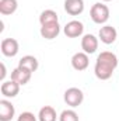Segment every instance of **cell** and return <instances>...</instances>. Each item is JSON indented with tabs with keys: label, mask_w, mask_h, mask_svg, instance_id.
Instances as JSON below:
<instances>
[{
	"label": "cell",
	"mask_w": 119,
	"mask_h": 121,
	"mask_svg": "<svg viewBox=\"0 0 119 121\" xmlns=\"http://www.w3.org/2000/svg\"><path fill=\"white\" fill-rule=\"evenodd\" d=\"M116 68H118V56L111 51H104L97 56L94 73L99 80H108L114 75Z\"/></svg>",
	"instance_id": "6da1fadb"
},
{
	"label": "cell",
	"mask_w": 119,
	"mask_h": 121,
	"mask_svg": "<svg viewBox=\"0 0 119 121\" xmlns=\"http://www.w3.org/2000/svg\"><path fill=\"white\" fill-rule=\"evenodd\" d=\"M90 17L95 24H105L109 20V7L104 3H95L90 10Z\"/></svg>",
	"instance_id": "7a4b0ae2"
},
{
	"label": "cell",
	"mask_w": 119,
	"mask_h": 121,
	"mask_svg": "<svg viewBox=\"0 0 119 121\" xmlns=\"http://www.w3.org/2000/svg\"><path fill=\"white\" fill-rule=\"evenodd\" d=\"M64 103L70 107H79L83 101H84V93L81 89L79 87H69L67 90L64 91Z\"/></svg>",
	"instance_id": "3957f363"
},
{
	"label": "cell",
	"mask_w": 119,
	"mask_h": 121,
	"mask_svg": "<svg viewBox=\"0 0 119 121\" xmlns=\"http://www.w3.org/2000/svg\"><path fill=\"white\" fill-rule=\"evenodd\" d=\"M0 49H1V54L4 56H8V58H13L18 54V49H20V45H18V41L14 39V38H4L1 41V45H0Z\"/></svg>",
	"instance_id": "277c9868"
},
{
	"label": "cell",
	"mask_w": 119,
	"mask_h": 121,
	"mask_svg": "<svg viewBox=\"0 0 119 121\" xmlns=\"http://www.w3.org/2000/svg\"><path fill=\"white\" fill-rule=\"evenodd\" d=\"M63 32L66 37L69 38H77V37H81L83 32H84V26L81 21L79 20H71L69 21L64 27H63Z\"/></svg>",
	"instance_id": "5b68a950"
},
{
	"label": "cell",
	"mask_w": 119,
	"mask_h": 121,
	"mask_svg": "<svg viewBox=\"0 0 119 121\" xmlns=\"http://www.w3.org/2000/svg\"><path fill=\"white\" fill-rule=\"evenodd\" d=\"M98 38L101 39V42L109 45V44H114L118 38V31L115 27L112 26H104L99 28V32H98Z\"/></svg>",
	"instance_id": "8992f818"
},
{
	"label": "cell",
	"mask_w": 119,
	"mask_h": 121,
	"mask_svg": "<svg viewBox=\"0 0 119 121\" xmlns=\"http://www.w3.org/2000/svg\"><path fill=\"white\" fill-rule=\"evenodd\" d=\"M81 49H83V52H86L88 55L97 52V49H98V38L95 35H92V34L83 35V38H81Z\"/></svg>",
	"instance_id": "52a82bcc"
},
{
	"label": "cell",
	"mask_w": 119,
	"mask_h": 121,
	"mask_svg": "<svg viewBox=\"0 0 119 121\" xmlns=\"http://www.w3.org/2000/svg\"><path fill=\"white\" fill-rule=\"evenodd\" d=\"M20 85L17 83V82H14L13 79H10V80H6V82H1V86H0V91H1V94L4 96V97H7V99H13V97H16L18 93H20Z\"/></svg>",
	"instance_id": "ba28073f"
},
{
	"label": "cell",
	"mask_w": 119,
	"mask_h": 121,
	"mask_svg": "<svg viewBox=\"0 0 119 121\" xmlns=\"http://www.w3.org/2000/svg\"><path fill=\"white\" fill-rule=\"evenodd\" d=\"M90 65V58L88 54L86 52H76L73 56H71V66L73 69L81 72V70H86Z\"/></svg>",
	"instance_id": "9c48e42d"
},
{
	"label": "cell",
	"mask_w": 119,
	"mask_h": 121,
	"mask_svg": "<svg viewBox=\"0 0 119 121\" xmlns=\"http://www.w3.org/2000/svg\"><path fill=\"white\" fill-rule=\"evenodd\" d=\"M16 114V108L7 99L0 100V121H11Z\"/></svg>",
	"instance_id": "30bf717a"
},
{
	"label": "cell",
	"mask_w": 119,
	"mask_h": 121,
	"mask_svg": "<svg viewBox=\"0 0 119 121\" xmlns=\"http://www.w3.org/2000/svg\"><path fill=\"white\" fill-rule=\"evenodd\" d=\"M31 76H32V73H31L30 70H27V69H24V68H21V66H17V68L11 72V79H13L14 82H17L20 86L27 85V83L30 82Z\"/></svg>",
	"instance_id": "8fae6325"
},
{
	"label": "cell",
	"mask_w": 119,
	"mask_h": 121,
	"mask_svg": "<svg viewBox=\"0 0 119 121\" xmlns=\"http://www.w3.org/2000/svg\"><path fill=\"white\" fill-rule=\"evenodd\" d=\"M39 32H41L42 38H45V39H53V38H56L60 34V26H59V23L44 24V26H41Z\"/></svg>",
	"instance_id": "7c38bea8"
},
{
	"label": "cell",
	"mask_w": 119,
	"mask_h": 121,
	"mask_svg": "<svg viewBox=\"0 0 119 121\" xmlns=\"http://www.w3.org/2000/svg\"><path fill=\"white\" fill-rule=\"evenodd\" d=\"M64 10L70 16H79L84 11V0H64Z\"/></svg>",
	"instance_id": "4fadbf2b"
},
{
	"label": "cell",
	"mask_w": 119,
	"mask_h": 121,
	"mask_svg": "<svg viewBox=\"0 0 119 121\" xmlns=\"http://www.w3.org/2000/svg\"><path fill=\"white\" fill-rule=\"evenodd\" d=\"M18 66H21V68L30 70L31 73H34V72L38 69L39 63H38V59H36L34 55H25V56H23L21 59L18 60Z\"/></svg>",
	"instance_id": "5bb4252c"
},
{
	"label": "cell",
	"mask_w": 119,
	"mask_h": 121,
	"mask_svg": "<svg viewBox=\"0 0 119 121\" xmlns=\"http://www.w3.org/2000/svg\"><path fill=\"white\" fill-rule=\"evenodd\" d=\"M38 120L39 121H56L58 120V114L56 110L51 106H44L39 113H38Z\"/></svg>",
	"instance_id": "9a60e30c"
},
{
	"label": "cell",
	"mask_w": 119,
	"mask_h": 121,
	"mask_svg": "<svg viewBox=\"0 0 119 121\" xmlns=\"http://www.w3.org/2000/svg\"><path fill=\"white\" fill-rule=\"evenodd\" d=\"M17 7H18L17 0H0V13L3 16H10L16 13Z\"/></svg>",
	"instance_id": "2e32d148"
},
{
	"label": "cell",
	"mask_w": 119,
	"mask_h": 121,
	"mask_svg": "<svg viewBox=\"0 0 119 121\" xmlns=\"http://www.w3.org/2000/svg\"><path fill=\"white\" fill-rule=\"evenodd\" d=\"M39 23H41V26L49 24V23H59L58 13H56L55 10H51V9L44 10V11L41 13V16H39Z\"/></svg>",
	"instance_id": "e0dca14e"
},
{
	"label": "cell",
	"mask_w": 119,
	"mask_h": 121,
	"mask_svg": "<svg viewBox=\"0 0 119 121\" xmlns=\"http://www.w3.org/2000/svg\"><path fill=\"white\" fill-rule=\"evenodd\" d=\"M59 121H79V114L74 110H63L59 116Z\"/></svg>",
	"instance_id": "ac0fdd59"
},
{
	"label": "cell",
	"mask_w": 119,
	"mask_h": 121,
	"mask_svg": "<svg viewBox=\"0 0 119 121\" xmlns=\"http://www.w3.org/2000/svg\"><path fill=\"white\" fill-rule=\"evenodd\" d=\"M17 121H36V117L32 113H30V111H24V113H21L18 116Z\"/></svg>",
	"instance_id": "d6986e66"
},
{
	"label": "cell",
	"mask_w": 119,
	"mask_h": 121,
	"mask_svg": "<svg viewBox=\"0 0 119 121\" xmlns=\"http://www.w3.org/2000/svg\"><path fill=\"white\" fill-rule=\"evenodd\" d=\"M4 78H6V65L1 63V73H0V80L4 82Z\"/></svg>",
	"instance_id": "ffe728a7"
},
{
	"label": "cell",
	"mask_w": 119,
	"mask_h": 121,
	"mask_svg": "<svg viewBox=\"0 0 119 121\" xmlns=\"http://www.w3.org/2000/svg\"><path fill=\"white\" fill-rule=\"evenodd\" d=\"M101 1H111V0H101Z\"/></svg>",
	"instance_id": "44dd1931"
}]
</instances>
